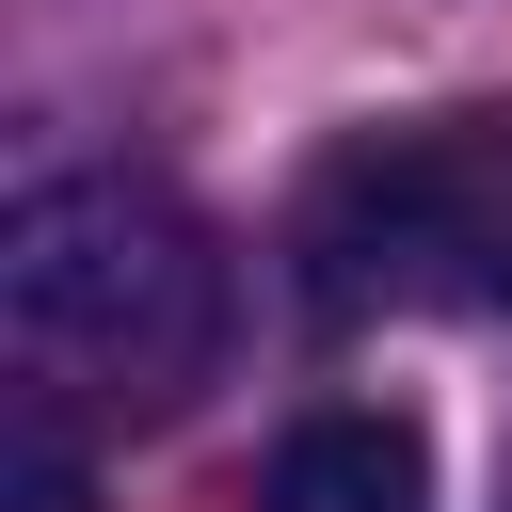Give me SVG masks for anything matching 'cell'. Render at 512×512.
<instances>
[{
    "label": "cell",
    "instance_id": "277c9868",
    "mask_svg": "<svg viewBox=\"0 0 512 512\" xmlns=\"http://www.w3.org/2000/svg\"><path fill=\"white\" fill-rule=\"evenodd\" d=\"M0 512H96V480H80V432H64L48 400H16V432H0Z\"/></svg>",
    "mask_w": 512,
    "mask_h": 512
},
{
    "label": "cell",
    "instance_id": "7a4b0ae2",
    "mask_svg": "<svg viewBox=\"0 0 512 512\" xmlns=\"http://www.w3.org/2000/svg\"><path fill=\"white\" fill-rule=\"evenodd\" d=\"M288 256H304V288H320L336 320H368V304L512 320V96L352 128V144L304 176Z\"/></svg>",
    "mask_w": 512,
    "mask_h": 512
},
{
    "label": "cell",
    "instance_id": "6da1fadb",
    "mask_svg": "<svg viewBox=\"0 0 512 512\" xmlns=\"http://www.w3.org/2000/svg\"><path fill=\"white\" fill-rule=\"evenodd\" d=\"M0 320H16V400H48L64 432L176 416L224 368V240L128 160L32 176L0 240Z\"/></svg>",
    "mask_w": 512,
    "mask_h": 512
},
{
    "label": "cell",
    "instance_id": "3957f363",
    "mask_svg": "<svg viewBox=\"0 0 512 512\" xmlns=\"http://www.w3.org/2000/svg\"><path fill=\"white\" fill-rule=\"evenodd\" d=\"M256 512H432V448L400 416H304L256 480Z\"/></svg>",
    "mask_w": 512,
    "mask_h": 512
}]
</instances>
